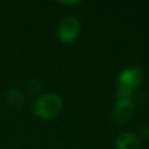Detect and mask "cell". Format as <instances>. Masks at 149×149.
<instances>
[{
	"label": "cell",
	"instance_id": "obj_8",
	"mask_svg": "<svg viewBox=\"0 0 149 149\" xmlns=\"http://www.w3.org/2000/svg\"><path fill=\"white\" fill-rule=\"evenodd\" d=\"M141 135L146 139L149 137V126H144V127L141 128Z\"/></svg>",
	"mask_w": 149,
	"mask_h": 149
},
{
	"label": "cell",
	"instance_id": "obj_9",
	"mask_svg": "<svg viewBox=\"0 0 149 149\" xmlns=\"http://www.w3.org/2000/svg\"><path fill=\"white\" fill-rule=\"evenodd\" d=\"M61 3H66V5H73V3H78V1H61Z\"/></svg>",
	"mask_w": 149,
	"mask_h": 149
},
{
	"label": "cell",
	"instance_id": "obj_1",
	"mask_svg": "<svg viewBox=\"0 0 149 149\" xmlns=\"http://www.w3.org/2000/svg\"><path fill=\"white\" fill-rule=\"evenodd\" d=\"M143 80V71L139 66H129L121 71L118 78V99H130L133 92Z\"/></svg>",
	"mask_w": 149,
	"mask_h": 149
},
{
	"label": "cell",
	"instance_id": "obj_6",
	"mask_svg": "<svg viewBox=\"0 0 149 149\" xmlns=\"http://www.w3.org/2000/svg\"><path fill=\"white\" fill-rule=\"evenodd\" d=\"M7 101L8 104L13 107V108H19L22 106L23 101H24V97L21 90L19 88H12L8 91L7 94Z\"/></svg>",
	"mask_w": 149,
	"mask_h": 149
},
{
	"label": "cell",
	"instance_id": "obj_7",
	"mask_svg": "<svg viewBox=\"0 0 149 149\" xmlns=\"http://www.w3.org/2000/svg\"><path fill=\"white\" fill-rule=\"evenodd\" d=\"M40 88H41V85H40V83H38L37 80H30V81L28 83V90H29L31 93L38 92Z\"/></svg>",
	"mask_w": 149,
	"mask_h": 149
},
{
	"label": "cell",
	"instance_id": "obj_3",
	"mask_svg": "<svg viewBox=\"0 0 149 149\" xmlns=\"http://www.w3.org/2000/svg\"><path fill=\"white\" fill-rule=\"evenodd\" d=\"M80 31V23L76 16H66L58 24L57 35L62 42L69 43L77 38Z\"/></svg>",
	"mask_w": 149,
	"mask_h": 149
},
{
	"label": "cell",
	"instance_id": "obj_2",
	"mask_svg": "<svg viewBox=\"0 0 149 149\" xmlns=\"http://www.w3.org/2000/svg\"><path fill=\"white\" fill-rule=\"evenodd\" d=\"M63 100L56 94H44L38 97L34 105L33 112L41 119H51L61 113Z\"/></svg>",
	"mask_w": 149,
	"mask_h": 149
},
{
	"label": "cell",
	"instance_id": "obj_4",
	"mask_svg": "<svg viewBox=\"0 0 149 149\" xmlns=\"http://www.w3.org/2000/svg\"><path fill=\"white\" fill-rule=\"evenodd\" d=\"M133 111L134 104L132 102V99H118L112 111L113 120L119 123H125L133 115Z\"/></svg>",
	"mask_w": 149,
	"mask_h": 149
},
{
	"label": "cell",
	"instance_id": "obj_5",
	"mask_svg": "<svg viewBox=\"0 0 149 149\" xmlns=\"http://www.w3.org/2000/svg\"><path fill=\"white\" fill-rule=\"evenodd\" d=\"M115 147H116V149H139L140 148V139L135 134L123 133L116 137Z\"/></svg>",
	"mask_w": 149,
	"mask_h": 149
}]
</instances>
